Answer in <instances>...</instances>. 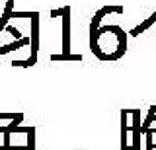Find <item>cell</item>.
Listing matches in <instances>:
<instances>
[{
  "mask_svg": "<svg viewBox=\"0 0 156 150\" xmlns=\"http://www.w3.org/2000/svg\"><path fill=\"white\" fill-rule=\"evenodd\" d=\"M131 111V115H133V119H135V123H133V150H140V134H143V121H140V109H129Z\"/></svg>",
  "mask_w": 156,
  "mask_h": 150,
  "instance_id": "obj_4",
  "label": "cell"
},
{
  "mask_svg": "<svg viewBox=\"0 0 156 150\" xmlns=\"http://www.w3.org/2000/svg\"><path fill=\"white\" fill-rule=\"evenodd\" d=\"M113 33V35H117V41H119V47H117V55H119V59L125 55L127 51V33L121 30L119 26H100V30H98V35H101V33Z\"/></svg>",
  "mask_w": 156,
  "mask_h": 150,
  "instance_id": "obj_1",
  "label": "cell"
},
{
  "mask_svg": "<svg viewBox=\"0 0 156 150\" xmlns=\"http://www.w3.org/2000/svg\"><path fill=\"white\" fill-rule=\"evenodd\" d=\"M146 150H154V142H152V129L146 131Z\"/></svg>",
  "mask_w": 156,
  "mask_h": 150,
  "instance_id": "obj_12",
  "label": "cell"
},
{
  "mask_svg": "<svg viewBox=\"0 0 156 150\" xmlns=\"http://www.w3.org/2000/svg\"><path fill=\"white\" fill-rule=\"evenodd\" d=\"M35 65V61L29 57V59H26V61H18V59H14L12 61V66H22V68H29V66H33Z\"/></svg>",
  "mask_w": 156,
  "mask_h": 150,
  "instance_id": "obj_11",
  "label": "cell"
},
{
  "mask_svg": "<svg viewBox=\"0 0 156 150\" xmlns=\"http://www.w3.org/2000/svg\"><path fill=\"white\" fill-rule=\"evenodd\" d=\"M154 121H156V117H154Z\"/></svg>",
  "mask_w": 156,
  "mask_h": 150,
  "instance_id": "obj_16",
  "label": "cell"
},
{
  "mask_svg": "<svg viewBox=\"0 0 156 150\" xmlns=\"http://www.w3.org/2000/svg\"><path fill=\"white\" fill-rule=\"evenodd\" d=\"M29 43H31V37H22V39H18L14 43H8V45L0 47V55H4V53H12V51H16V49H20V47H23V45H29Z\"/></svg>",
  "mask_w": 156,
  "mask_h": 150,
  "instance_id": "obj_5",
  "label": "cell"
},
{
  "mask_svg": "<svg viewBox=\"0 0 156 150\" xmlns=\"http://www.w3.org/2000/svg\"><path fill=\"white\" fill-rule=\"evenodd\" d=\"M65 14V8H57V10H51V18H58Z\"/></svg>",
  "mask_w": 156,
  "mask_h": 150,
  "instance_id": "obj_14",
  "label": "cell"
},
{
  "mask_svg": "<svg viewBox=\"0 0 156 150\" xmlns=\"http://www.w3.org/2000/svg\"><path fill=\"white\" fill-rule=\"evenodd\" d=\"M12 8H14V0H8V2H6V8H4V14H2V18H0V31L6 30L8 20L12 18V12H14Z\"/></svg>",
  "mask_w": 156,
  "mask_h": 150,
  "instance_id": "obj_7",
  "label": "cell"
},
{
  "mask_svg": "<svg viewBox=\"0 0 156 150\" xmlns=\"http://www.w3.org/2000/svg\"><path fill=\"white\" fill-rule=\"evenodd\" d=\"M154 22H156V12H154V14H152V16H150V18H146V20H144L143 23H139V26H136V27H133L129 35H131V37H139L140 33H143L144 30H148V27L152 26Z\"/></svg>",
  "mask_w": 156,
  "mask_h": 150,
  "instance_id": "obj_6",
  "label": "cell"
},
{
  "mask_svg": "<svg viewBox=\"0 0 156 150\" xmlns=\"http://www.w3.org/2000/svg\"><path fill=\"white\" fill-rule=\"evenodd\" d=\"M6 31L10 33V35H14L16 39H22V33H20V31H18V30H16L14 26H6Z\"/></svg>",
  "mask_w": 156,
  "mask_h": 150,
  "instance_id": "obj_13",
  "label": "cell"
},
{
  "mask_svg": "<svg viewBox=\"0 0 156 150\" xmlns=\"http://www.w3.org/2000/svg\"><path fill=\"white\" fill-rule=\"evenodd\" d=\"M27 146L29 150H35V127H27Z\"/></svg>",
  "mask_w": 156,
  "mask_h": 150,
  "instance_id": "obj_10",
  "label": "cell"
},
{
  "mask_svg": "<svg viewBox=\"0 0 156 150\" xmlns=\"http://www.w3.org/2000/svg\"><path fill=\"white\" fill-rule=\"evenodd\" d=\"M20 113H0V119H16Z\"/></svg>",
  "mask_w": 156,
  "mask_h": 150,
  "instance_id": "obj_15",
  "label": "cell"
},
{
  "mask_svg": "<svg viewBox=\"0 0 156 150\" xmlns=\"http://www.w3.org/2000/svg\"><path fill=\"white\" fill-rule=\"evenodd\" d=\"M37 49H39V12L31 16V59L37 62Z\"/></svg>",
  "mask_w": 156,
  "mask_h": 150,
  "instance_id": "obj_3",
  "label": "cell"
},
{
  "mask_svg": "<svg viewBox=\"0 0 156 150\" xmlns=\"http://www.w3.org/2000/svg\"><path fill=\"white\" fill-rule=\"evenodd\" d=\"M51 61H82V55H70V53H62V55H51Z\"/></svg>",
  "mask_w": 156,
  "mask_h": 150,
  "instance_id": "obj_9",
  "label": "cell"
},
{
  "mask_svg": "<svg viewBox=\"0 0 156 150\" xmlns=\"http://www.w3.org/2000/svg\"><path fill=\"white\" fill-rule=\"evenodd\" d=\"M154 117H156V107L154 105H150V109H148V117H144V121H143V134L146 133V131L150 129V125H152V121H154Z\"/></svg>",
  "mask_w": 156,
  "mask_h": 150,
  "instance_id": "obj_8",
  "label": "cell"
},
{
  "mask_svg": "<svg viewBox=\"0 0 156 150\" xmlns=\"http://www.w3.org/2000/svg\"><path fill=\"white\" fill-rule=\"evenodd\" d=\"M70 47V6H65V14H62V53H68Z\"/></svg>",
  "mask_w": 156,
  "mask_h": 150,
  "instance_id": "obj_2",
  "label": "cell"
}]
</instances>
